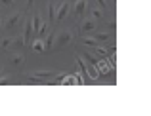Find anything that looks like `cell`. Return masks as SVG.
<instances>
[{"label":"cell","instance_id":"cell-23","mask_svg":"<svg viewBox=\"0 0 151 116\" xmlns=\"http://www.w3.org/2000/svg\"><path fill=\"white\" fill-rule=\"evenodd\" d=\"M2 33H4V21L0 19V34H2Z\"/></svg>","mask_w":151,"mask_h":116},{"label":"cell","instance_id":"cell-11","mask_svg":"<svg viewBox=\"0 0 151 116\" xmlns=\"http://www.w3.org/2000/svg\"><path fill=\"white\" fill-rule=\"evenodd\" d=\"M92 36L96 38L98 42H105V40H109L111 36H113V33H109V31H103V33H94Z\"/></svg>","mask_w":151,"mask_h":116},{"label":"cell","instance_id":"cell-25","mask_svg":"<svg viewBox=\"0 0 151 116\" xmlns=\"http://www.w3.org/2000/svg\"><path fill=\"white\" fill-rule=\"evenodd\" d=\"M0 11H2V6H0Z\"/></svg>","mask_w":151,"mask_h":116},{"label":"cell","instance_id":"cell-5","mask_svg":"<svg viewBox=\"0 0 151 116\" xmlns=\"http://www.w3.org/2000/svg\"><path fill=\"white\" fill-rule=\"evenodd\" d=\"M73 11H75L77 17H84V14L88 11V0H77V2H75Z\"/></svg>","mask_w":151,"mask_h":116},{"label":"cell","instance_id":"cell-17","mask_svg":"<svg viewBox=\"0 0 151 116\" xmlns=\"http://www.w3.org/2000/svg\"><path fill=\"white\" fill-rule=\"evenodd\" d=\"M90 14H92V19H103L105 17V14H103V10H100V8H92V10H90Z\"/></svg>","mask_w":151,"mask_h":116},{"label":"cell","instance_id":"cell-4","mask_svg":"<svg viewBox=\"0 0 151 116\" xmlns=\"http://www.w3.org/2000/svg\"><path fill=\"white\" fill-rule=\"evenodd\" d=\"M69 10H71V4L67 2V0H63L61 4H59V8L55 10V21H63V19L67 17V14H69Z\"/></svg>","mask_w":151,"mask_h":116},{"label":"cell","instance_id":"cell-14","mask_svg":"<svg viewBox=\"0 0 151 116\" xmlns=\"http://www.w3.org/2000/svg\"><path fill=\"white\" fill-rule=\"evenodd\" d=\"M33 51H35V53H40V51H44V42H42V38H35V42H33Z\"/></svg>","mask_w":151,"mask_h":116},{"label":"cell","instance_id":"cell-18","mask_svg":"<svg viewBox=\"0 0 151 116\" xmlns=\"http://www.w3.org/2000/svg\"><path fill=\"white\" fill-rule=\"evenodd\" d=\"M23 44H25V38H23V34H19V36L14 38V46H15V48H21Z\"/></svg>","mask_w":151,"mask_h":116},{"label":"cell","instance_id":"cell-24","mask_svg":"<svg viewBox=\"0 0 151 116\" xmlns=\"http://www.w3.org/2000/svg\"><path fill=\"white\" fill-rule=\"evenodd\" d=\"M0 73H2V65H0Z\"/></svg>","mask_w":151,"mask_h":116},{"label":"cell","instance_id":"cell-3","mask_svg":"<svg viewBox=\"0 0 151 116\" xmlns=\"http://www.w3.org/2000/svg\"><path fill=\"white\" fill-rule=\"evenodd\" d=\"M78 31H81V34H90L96 31V19L92 17H84L81 21V25H78Z\"/></svg>","mask_w":151,"mask_h":116},{"label":"cell","instance_id":"cell-12","mask_svg":"<svg viewBox=\"0 0 151 116\" xmlns=\"http://www.w3.org/2000/svg\"><path fill=\"white\" fill-rule=\"evenodd\" d=\"M55 10H58V8L54 6V2H50L48 4V25H52V23L55 21Z\"/></svg>","mask_w":151,"mask_h":116},{"label":"cell","instance_id":"cell-19","mask_svg":"<svg viewBox=\"0 0 151 116\" xmlns=\"http://www.w3.org/2000/svg\"><path fill=\"white\" fill-rule=\"evenodd\" d=\"M12 82V76H0V86H6Z\"/></svg>","mask_w":151,"mask_h":116},{"label":"cell","instance_id":"cell-20","mask_svg":"<svg viewBox=\"0 0 151 116\" xmlns=\"http://www.w3.org/2000/svg\"><path fill=\"white\" fill-rule=\"evenodd\" d=\"M115 29H117L115 21H109V23H107V31H109V33H115Z\"/></svg>","mask_w":151,"mask_h":116},{"label":"cell","instance_id":"cell-10","mask_svg":"<svg viewBox=\"0 0 151 116\" xmlns=\"http://www.w3.org/2000/svg\"><path fill=\"white\" fill-rule=\"evenodd\" d=\"M12 63H14L15 67H21L23 63H25V55H23L21 51H15V53L12 55Z\"/></svg>","mask_w":151,"mask_h":116},{"label":"cell","instance_id":"cell-15","mask_svg":"<svg viewBox=\"0 0 151 116\" xmlns=\"http://www.w3.org/2000/svg\"><path fill=\"white\" fill-rule=\"evenodd\" d=\"M12 46H14V38L12 36H4L0 40V48H2V50H8V48H12Z\"/></svg>","mask_w":151,"mask_h":116},{"label":"cell","instance_id":"cell-6","mask_svg":"<svg viewBox=\"0 0 151 116\" xmlns=\"http://www.w3.org/2000/svg\"><path fill=\"white\" fill-rule=\"evenodd\" d=\"M31 25H33V34L37 36V34H38V31L42 29V25H44V21H42L40 14H35L33 17H31Z\"/></svg>","mask_w":151,"mask_h":116},{"label":"cell","instance_id":"cell-21","mask_svg":"<svg viewBox=\"0 0 151 116\" xmlns=\"http://www.w3.org/2000/svg\"><path fill=\"white\" fill-rule=\"evenodd\" d=\"M14 2H15V0H0V4H2V6H12Z\"/></svg>","mask_w":151,"mask_h":116},{"label":"cell","instance_id":"cell-8","mask_svg":"<svg viewBox=\"0 0 151 116\" xmlns=\"http://www.w3.org/2000/svg\"><path fill=\"white\" fill-rule=\"evenodd\" d=\"M23 38H25V44H31V40H33V25H31V19L25 21V34H23Z\"/></svg>","mask_w":151,"mask_h":116},{"label":"cell","instance_id":"cell-16","mask_svg":"<svg viewBox=\"0 0 151 116\" xmlns=\"http://www.w3.org/2000/svg\"><path fill=\"white\" fill-rule=\"evenodd\" d=\"M25 82H27V84H33V86H37V84L40 86V84H44V80H42V78H37L35 74H29V76L25 78Z\"/></svg>","mask_w":151,"mask_h":116},{"label":"cell","instance_id":"cell-13","mask_svg":"<svg viewBox=\"0 0 151 116\" xmlns=\"http://www.w3.org/2000/svg\"><path fill=\"white\" fill-rule=\"evenodd\" d=\"M82 57H84V61H88V65H90V67H96V65H98V61H100V59H96L92 53H90V51H84V53H82Z\"/></svg>","mask_w":151,"mask_h":116},{"label":"cell","instance_id":"cell-9","mask_svg":"<svg viewBox=\"0 0 151 116\" xmlns=\"http://www.w3.org/2000/svg\"><path fill=\"white\" fill-rule=\"evenodd\" d=\"M81 42H82V44H86L88 48H96L98 44H100L96 38L92 36V34H90V36H88V34H82V40H81Z\"/></svg>","mask_w":151,"mask_h":116},{"label":"cell","instance_id":"cell-2","mask_svg":"<svg viewBox=\"0 0 151 116\" xmlns=\"http://www.w3.org/2000/svg\"><path fill=\"white\" fill-rule=\"evenodd\" d=\"M21 19H23V15L19 14V11H15V14L8 15L6 21H4V31H8V33H10V31H14L15 27H17L19 23H21Z\"/></svg>","mask_w":151,"mask_h":116},{"label":"cell","instance_id":"cell-1","mask_svg":"<svg viewBox=\"0 0 151 116\" xmlns=\"http://www.w3.org/2000/svg\"><path fill=\"white\" fill-rule=\"evenodd\" d=\"M71 42H73V31L71 29L59 31L58 36H55V50H63V48H67Z\"/></svg>","mask_w":151,"mask_h":116},{"label":"cell","instance_id":"cell-7","mask_svg":"<svg viewBox=\"0 0 151 116\" xmlns=\"http://www.w3.org/2000/svg\"><path fill=\"white\" fill-rule=\"evenodd\" d=\"M31 74H35L37 78H42V80H46V78H54L55 74H58V70H50V69H40V70H33Z\"/></svg>","mask_w":151,"mask_h":116},{"label":"cell","instance_id":"cell-22","mask_svg":"<svg viewBox=\"0 0 151 116\" xmlns=\"http://www.w3.org/2000/svg\"><path fill=\"white\" fill-rule=\"evenodd\" d=\"M33 4H35V0H27V8H29V10L33 8Z\"/></svg>","mask_w":151,"mask_h":116}]
</instances>
